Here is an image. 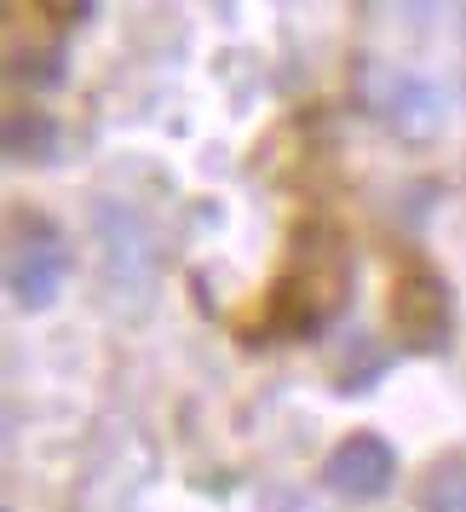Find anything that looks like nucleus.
Returning <instances> with one entry per match:
<instances>
[{
    "mask_svg": "<svg viewBox=\"0 0 466 512\" xmlns=\"http://www.w3.org/2000/svg\"><path fill=\"white\" fill-rule=\"evenodd\" d=\"M93 225H98V248H104V271L116 282V294L121 288L144 294V288H150V271H156V248H150V236H144L139 213L121 208V202H98Z\"/></svg>",
    "mask_w": 466,
    "mask_h": 512,
    "instance_id": "20e7f679",
    "label": "nucleus"
},
{
    "mask_svg": "<svg viewBox=\"0 0 466 512\" xmlns=\"http://www.w3.org/2000/svg\"><path fill=\"white\" fill-rule=\"evenodd\" d=\"M420 512H466V455H449L438 461L426 478H420Z\"/></svg>",
    "mask_w": 466,
    "mask_h": 512,
    "instance_id": "423d86ee",
    "label": "nucleus"
},
{
    "mask_svg": "<svg viewBox=\"0 0 466 512\" xmlns=\"http://www.w3.org/2000/svg\"><path fill=\"white\" fill-rule=\"evenodd\" d=\"M64 277H70V248L64 236L52 231L47 219H29L18 242H12V259H6V282H12V300L24 311H47L58 294H64Z\"/></svg>",
    "mask_w": 466,
    "mask_h": 512,
    "instance_id": "f257e3e1",
    "label": "nucleus"
},
{
    "mask_svg": "<svg viewBox=\"0 0 466 512\" xmlns=\"http://www.w3.org/2000/svg\"><path fill=\"white\" fill-rule=\"evenodd\" d=\"M271 512H311V507H300L294 495H277V501H271Z\"/></svg>",
    "mask_w": 466,
    "mask_h": 512,
    "instance_id": "6e6552de",
    "label": "nucleus"
},
{
    "mask_svg": "<svg viewBox=\"0 0 466 512\" xmlns=\"http://www.w3.org/2000/svg\"><path fill=\"white\" fill-rule=\"evenodd\" d=\"M380 104V116H392L397 127H438L443 121V98L426 87V81H415V75H392V93L374 98Z\"/></svg>",
    "mask_w": 466,
    "mask_h": 512,
    "instance_id": "39448f33",
    "label": "nucleus"
},
{
    "mask_svg": "<svg viewBox=\"0 0 466 512\" xmlns=\"http://www.w3.org/2000/svg\"><path fill=\"white\" fill-rule=\"evenodd\" d=\"M24 144H35V156H47V144H52V127H47V116H12L6 121V150L12 156H29Z\"/></svg>",
    "mask_w": 466,
    "mask_h": 512,
    "instance_id": "0eeeda50",
    "label": "nucleus"
},
{
    "mask_svg": "<svg viewBox=\"0 0 466 512\" xmlns=\"http://www.w3.org/2000/svg\"><path fill=\"white\" fill-rule=\"evenodd\" d=\"M392 328L409 351H443L449 340V282L432 265H403L392 282Z\"/></svg>",
    "mask_w": 466,
    "mask_h": 512,
    "instance_id": "f03ea898",
    "label": "nucleus"
},
{
    "mask_svg": "<svg viewBox=\"0 0 466 512\" xmlns=\"http://www.w3.org/2000/svg\"><path fill=\"white\" fill-rule=\"evenodd\" d=\"M392 478H397V449L380 432H351L323 461V484L346 501H374V495L392 489Z\"/></svg>",
    "mask_w": 466,
    "mask_h": 512,
    "instance_id": "7ed1b4c3",
    "label": "nucleus"
}]
</instances>
